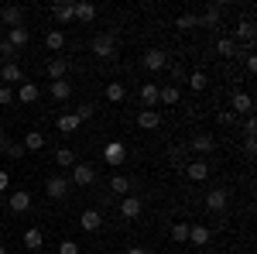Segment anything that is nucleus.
<instances>
[{
  "label": "nucleus",
  "instance_id": "1a4fd4ad",
  "mask_svg": "<svg viewBox=\"0 0 257 254\" xmlns=\"http://www.w3.org/2000/svg\"><path fill=\"white\" fill-rule=\"evenodd\" d=\"M7 206H11L14 213H28V210H31V193H28V189H18V193H11Z\"/></svg>",
  "mask_w": 257,
  "mask_h": 254
},
{
  "label": "nucleus",
  "instance_id": "c756f323",
  "mask_svg": "<svg viewBox=\"0 0 257 254\" xmlns=\"http://www.w3.org/2000/svg\"><path fill=\"white\" fill-rule=\"evenodd\" d=\"M52 14H55V21H62V24H69V21L76 18V14H72V4H55Z\"/></svg>",
  "mask_w": 257,
  "mask_h": 254
},
{
  "label": "nucleus",
  "instance_id": "a19ab883",
  "mask_svg": "<svg viewBox=\"0 0 257 254\" xmlns=\"http://www.w3.org/2000/svg\"><path fill=\"white\" fill-rule=\"evenodd\" d=\"M93 114H96V107H93V103H82L79 110H76V117H79V120H89Z\"/></svg>",
  "mask_w": 257,
  "mask_h": 254
},
{
  "label": "nucleus",
  "instance_id": "864d4df0",
  "mask_svg": "<svg viewBox=\"0 0 257 254\" xmlns=\"http://www.w3.org/2000/svg\"><path fill=\"white\" fill-rule=\"evenodd\" d=\"M38 254H41V251H38Z\"/></svg>",
  "mask_w": 257,
  "mask_h": 254
},
{
  "label": "nucleus",
  "instance_id": "c03bdc74",
  "mask_svg": "<svg viewBox=\"0 0 257 254\" xmlns=\"http://www.w3.org/2000/svg\"><path fill=\"white\" fill-rule=\"evenodd\" d=\"M243 131H247V137H257V124H254V117H247V127H243Z\"/></svg>",
  "mask_w": 257,
  "mask_h": 254
},
{
  "label": "nucleus",
  "instance_id": "09e8293b",
  "mask_svg": "<svg viewBox=\"0 0 257 254\" xmlns=\"http://www.w3.org/2000/svg\"><path fill=\"white\" fill-rule=\"evenodd\" d=\"M4 141H7V137H4V127H0V144H4Z\"/></svg>",
  "mask_w": 257,
  "mask_h": 254
},
{
  "label": "nucleus",
  "instance_id": "4c0bfd02",
  "mask_svg": "<svg viewBox=\"0 0 257 254\" xmlns=\"http://www.w3.org/2000/svg\"><path fill=\"white\" fill-rule=\"evenodd\" d=\"M216 52H219V55H226V59H230V55H237V45H233L230 38H219V41H216Z\"/></svg>",
  "mask_w": 257,
  "mask_h": 254
},
{
  "label": "nucleus",
  "instance_id": "ea45409f",
  "mask_svg": "<svg viewBox=\"0 0 257 254\" xmlns=\"http://www.w3.org/2000/svg\"><path fill=\"white\" fill-rule=\"evenodd\" d=\"M14 103V90L11 86H0V107H11Z\"/></svg>",
  "mask_w": 257,
  "mask_h": 254
},
{
  "label": "nucleus",
  "instance_id": "ddd939ff",
  "mask_svg": "<svg viewBox=\"0 0 257 254\" xmlns=\"http://www.w3.org/2000/svg\"><path fill=\"white\" fill-rule=\"evenodd\" d=\"M65 72H69V62H65V59H52L48 65H45V76L52 79V82H59V79H65Z\"/></svg>",
  "mask_w": 257,
  "mask_h": 254
},
{
  "label": "nucleus",
  "instance_id": "9b49d317",
  "mask_svg": "<svg viewBox=\"0 0 257 254\" xmlns=\"http://www.w3.org/2000/svg\"><path fill=\"white\" fill-rule=\"evenodd\" d=\"M0 79H4L7 86H21V82H24V72H21L18 62H7V65L0 69Z\"/></svg>",
  "mask_w": 257,
  "mask_h": 254
},
{
  "label": "nucleus",
  "instance_id": "412c9836",
  "mask_svg": "<svg viewBox=\"0 0 257 254\" xmlns=\"http://www.w3.org/2000/svg\"><path fill=\"white\" fill-rule=\"evenodd\" d=\"M21 144H24V151H41V148H45V134H41V131H28Z\"/></svg>",
  "mask_w": 257,
  "mask_h": 254
},
{
  "label": "nucleus",
  "instance_id": "6ab92c4d",
  "mask_svg": "<svg viewBox=\"0 0 257 254\" xmlns=\"http://www.w3.org/2000/svg\"><path fill=\"white\" fill-rule=\"evenodd\" d=\"M141 103H144V110H155V103H158V86L155 82L141 86Z\"/></svg>",
  "mask_w": 257,
  "mask_h": 254
},
{
  "label": "nucleus",
  "instance_id": "a211bd4d",
  "mask_svg": "<svg viewBox=\"0 0 257 254\" xmlns=\"http://www.w3.org/2000/svg\"><path fill=\"white\" fill-rule=\"evenodd\" d=\"M38 97H41L38 82H21V86H18V100H21V103H35Z\"/></svg>",
  "mask_w": 257,
  "mask_h": 254
},
{
  "label": "nucleus",
  "instance_id": "a18cd8bd",
  "mask_svg": "<svg viewBox=\"0 0 257 254\" xmlns=\"http://www.w3.org/2000/svg\"><path fill=\"white\" fill-rule=\"evenodd\" d=\"M247 72H257V55H247Z\"/></svg>",
  "mask_w": 257,
  "mask_h": 254
},
{
  "label": "nucleus",
  "instance_id": "473e14b6",
  "mask_svg": "<svg viewBox=\"0 0 257 254\" xmlns=\"http://www.w3.org/2000/svg\"><path fill=\"white\" fill-rule=\"evenodd\" d=\"M55 161L65 165V168H72V165H76V151H72V148H59V151H55Z\"/></svg>",
  "mask_w": 257,
  "mask_h": 254
},
{
  "label": "nucleus",
  "instance_id": "6e6552de",
  "mask_svg": "<svg viewBox=\"0 0 257 254\" xmlns=\"http://www.w3.org/2000/svg\"><path fill=\"white\" fill-rule=\"evenodd\" d=\"M144 69H151V72H158V69H165V65H168V55H165V52H161V48H148V52H144Z\"/></svg>",
  "mask_w": 257,
  "mask_h": 254
},
{
  "label": "nucleus",
  "instance_id": "f8f14e48",
  "mask_svg": "<svg viewBox=\"0 0 257 254\" xmlns=\"http://www.w3.org/2000/svg\"><path fill=\"white\" fill-rule=\"evenodd\" d=\"M79 227L86 230V234H96L99 227H103V216H99L96 210H86V213L79 216Z\"/></svg>",
  "mask_w": 257,
  "mask_h": 254
},
{
  "label": "nucleus",
  "instance_id": "58836bf2",
  "mask_svg": "<svg viewBox=\"0 0 257 254\" xmlns=\"http://www.w3.org/2000/svg\"><path fill=\"white\" fill-rule=\"evenodd\" d=\"M59 254H82V247L76 244V240H62V244H59Z\"/></svg>",
  "mask_w": 257,
  "mask_h": 254
},
{
  "label": "nucleus",
  "instance_id": "4be33fe9",
  "mask_svg": "<svg viewBox=\"0 0 257 254\" xmlns=\"http://www.w3.org/2000/svg\"><path fill=\"white\" fill-rule=\"evenodd\" d=\"M24 247H31V251H35V254H38L41 247H45V234H41L38 227H31V230L24 234Z\"/></svg>",
  "mask_w": 257,
  "mask_h": 254
},
{
  "label": "nucleus",
  "instance_id": "dca6fc26",
  "mask_svg": "<svg viewBox=\"0 0 257 254\" xmlns=\"http://www.w3.org/2000/svg\"><path fill=\"white\" fill-rule=\"evenodd\" d=\"M138 124L144 127V131H158V127H161V114H158V110H141Z\"/></svg>",
  "mask_w": 257,
  "mask_h": 254
},
{
  "label": "nucleus",
  "instance_id": "20e7f679",
  "mask_svg": "<svg viewBox=\"0 0 257 254\" xmlns=\"http://www.w3.org/2000/svg\"><path fill=\"white\" fill-rule=\"evenodd\" d=\"M69 182H76V186H93V182H96V168H93V165L76 161V165H72V179H69Z\"/></svg>",
  "mask_w": 257,
  "mask_h": 254
},
{
  "label": "nucleus",
  "instance_id": "79ce46f5",
  "mask_svg": "<svg viewBox=\"0 0 257 254\" xmlns=\"http://www.w3.org/2000/svg\"><path fill=\"white\" fill-rule=\"evenodd\" d=\"M0 55H4V59H11V55H18V52L11 48V41H7V38H0Z\"/></svg>",
  "mask_w": 257,
  "mask_h": 254
},
{
  "label": "nucleus",
  "instance_id": "de8ad7c7",
  "mask_svg": "<svg viewBox=\"0 0 257 254\" xmlns=\"http://www.w3.org/2000/svg\"><path fill=\"white\" fill-rule=\"evenodd\" d=\"M127 254H144V247H127Z\"/></svg>",
  "mask_w": 257,
  "mask_h": 254
},
{
  "label": "nucleus",
  "instance_id": "cd10ccee",
  "mask_svg": "<svg viewBox=\"0 0 257 254\" xmlns=\"http://www.w3.org/2000/svg\"><path fill=\"white\" fill-rule=\"evenodd\" d=\"M189 240H192L196 247H206V244H209V230H206V227H189Z\"/></svg>",
  "mask_w": 257,
  "mask_h": 254
},
{
  "label": "nucleus",
  "instance_id": "5701e85b",
  "mask_svg": "<svg viewBox=\"0 0 257 254\" xmlns=\"http://www.w3.org/2000/svg\"><path fill=\"white\" fill-rule=\"evenodd\" d=\"M48 93H52L55 100H69V97H72V82H69V79H59V82L48 86Z\"/></svg>",
  "mask_w": 257,
  "mask_h": 254
},
{
  "label": "nucleus",
  "instance_id": "aec40b11",
  "mask_svg": "<svg viewBox=\"0 0 257 254\" xmlns=\"http://www.w3.org/2000/svg\"><path fill=\"white\" fill-rule=\"evenodd\" d=\"M45 48H48V52H62V48H65V35H62L59 28H52V31L45 35Z\"/></svg>",
  "mask_w": 257,
  "mask_h": 254
},
{
  "label": "nucleus",
  "instance_id": "393cba45",
  "mask_svg": "<svg viewBox=\"0 0 257 254\" xmlns=\"http://www.w3.org/2000/svg\"><path fill=\"white\" fill-rule=\"evenodd\" d=\"M230 103H233V110H237V114H250V110H254V100L247 97V93H233V100H230Z\"/></svg>",
  "mask_w": 257,
  "mask_h": 254
},
{
  "label": "nucleus",
  "instance_id": "37998d69",
  "mask_svg": "<svg viewBox=\"0 0 257 254\" xmlns=\"http://www.w3.org/2000/svg\"><path fill=\"white\" fill-rule=\"evenodd\" d=\"M233 120H237L233 110H223V114H219V124H233Z\"/></svg>",
  "mask_w": 257,
  "mask_h": 254
},
{
  "label": "nucleus",
  "instance_id": "7ed1b4c3",
  "mask_svg": "<svg viewBox=\"0 0 257 254\" xmlns=\"http://www.w3.org/2000/svg\"><path fill=\"white\" fill-rule=\"evenodd\" d=\"M123 158H127V144H123V141H110V144L103 148V161H106V165H123Z\"/></svg>",
  "mask_w": 257,
  "mask_h": 254
},
{
  "label": "nucleus",
  "instance_id": "f03ea898",
  "mask_svg": "<svg viewBox=\"0 0 257 254\" xmlns=\"http://www.w3.org/2000/svg\"><path fill=\"white\" fill-rule=\"evenodd\" d=\"M113 52H117L113 35H96V38H93V55H96V59H113Z\"/></svg>",
  "mask_w": 257,
  "mask_h": 254
},
{
  "label": "nucleus",
  "instance_id": "f704fd0d",
  "mask_svg": "<svg viewBox=\"0 0 257 254\" xmlns=\"http://www.w3.org/2000/svg\"><path fill=\"white\" fill-rule=\"evenodd\" d=\"M196 24H199L196 14H178V21H175V28H178V31H192Z\"/></svg>",
  "mask_w": 257,
  "mask_h": 254
},
{
  "label": "nucleus",
  "instance_id": "8fccbe9b",
  "mask_svg": "<svg viewBox=\"0 0 257 254\" xmlns=\"http://www.w3.org/2000/svg\"><path fill=\"white\" fill-rule=\"evenodd\" d=\"M0 254H7V247H4V244H0Z\"/></svg>",
  "mask_w": 257,
  "mask_h": 254
},
{
  "label": "nucleus",
  "instance_id": "bb28decb",
  "mask_svg": "<svg viewBox=\"0 0 257 254\" xmlns=\"http://www.w3.org/2000/svg\"><path fill=\"white\" fill-rule=\"evenodd\" d=\"M123 97H127V86L123 82H106V100L110 103H120Z\"/></svg>",
  "mask_w": 257,
  "mask_h": 254
},
{
  "label": "nucleus",
  "instance_id": "39448f33",
  "mask_svg": "<svg viewBox=\"0 0 257 254\" xmlns=\"http://www.w3.org/2000/svg\"><path fill=\"white\" fill-rule=\"evenodd\" d=\"M226 203H230V193H226V189H209V193H206V210H209V213H223Z\"/></svg>",
  "mask_w": 257,
  "mask_h": 254
},
{
  "label": "nucleus",
  "instance_id": "0eeeda50",
  "mask_svg": "<svg viewBox=\"0 0 257 254\" xmlns=\"http://www.w3.org/2000/svg\"><path fill=\"white\" fill-rule=\"evenodd\" d=\"M141 210H144V203H141L138 196H123V199H120V216H123V220H138Z\"/></svg>",
  "mask_w": 257,
  "mask_h": 254
},
{
  "label": "nucleus",
  "instance_id": "72a5a7b5",
  "mask_svg": "<svg viewBox=\"0 0 257 254\" xmlns=\"http://www.w3.org/2000/svg\"><path fill=\"white\" fill-rule=\"evenodd\" d=\"M158 103H178V86H165V90H158Z\"/></svg>",
  "mask_w": 257,
  "mask_h": 254
},
{
  "label": "nucleus",
  "instance_id": "a878e982",
  "mask_svg": "<svg viewBox=\"0 0 257 254\" xmlns=\"http://www.w3.org/2000/svg\"><path fill=\"white\" fill-rule=\"evenodd\" d=\"M110 189H113L117 196H131V189H134V182H131L127 176H113V179H110Z\"/></svg>",
  "mask_w": 257,
  "mask_h": 254
},
{
  "label": "nucleus",
  "instance_id": "f257e3e1",
  "mask_svg": "<svg viewBox=\"0 0 257 254\" xmlns=\"http://www.w3.org/2000/svg\"><path fill=\"white\" fill-rule=\"evenodd\" d=\"M69 189H72V182H69L65 176H52L48 182H45V196H48V199H65Z\"/></svg>",
  "mask_w": 257,
  "mask_h": 254
},
{
  "label": "nucleus",
  "instance_id": "c85d7f7f",
  "mask_svg": "<svg viewBox=\"0 0 257 254\" xmlns=\"http://www.w3.org/2000/svg\"><path fill=\"white\" fill-rule=\"evenodd\" d=\"M72 14L79 21H93L96 18V7H93V4H72Z\"/></svg>",
  "mask_w": 257,
  "mask_h": 254
},
{
  "label": "nucleus",
  "instance_id": "2eb2a0df",
  "mask_svg": "<svg viewBox=\"0 0 257 254\" xmlns=\"http://www.w3.org/2000/svg\"><path fill=\"white\" fill-rule=\"evenodd\" d=\"M7 41H11V48L18 52V48H24V45L31 41V31H28L24 24H21V28H11V35H7Z\"/></svg>",
  "mask_w": 257,
  "mask_h": 254
},
{
  "label": "nucleus",
  "instance_id": "b1692460",
  "mask_svg": "<svg viewBox=\"0 0 257 254\" xmlns=\"http://www.w3.org/2000/svg\"><path fill=\"white\" fill-rule=\"evenodd\" d=\"M79 124H82V120L76 117V114H62V117H59V131H62V134H76Z\"/></svg>",
  "mask_w": 257,
  "mask_h": 254
},
{
  "label": "nucleus",
  "instance_id": "e433bc0d",
  "mask_svg": "<svg viewBox=\"0 0 257 254\" xmlns=\"http://www.w3.org/2000/svg\"><path fill=\"white\" fill-rule=\"evenodd\" d=\"M189 86H192L196 93H202V90L209 86V76H206V72H192V76H189Z\"/></svg>",
  "mask_w": 257,
  "mask_h": 254
},
{
  "label": "nucleus",
  "instance_id": "423d86ee",
  "mask_svg": "<svg viewBox=\"0 0 257 254\" xmlns=\"http://www.w3.org/2000/svg\"><path fill=\"white\" fill-rule=\"evenodd\" d=\"M21 21H24V7H18V4L0 7V24H7V28H21Z\"/></svg>",
  "mask_w": 257,
  "mask_h": 254
},
{
  "label": "nucleus",
  "instance_id": "9d476101",
  "mask_svg": "<svg viewBox=\"0 0 257 254\" xmlns=\"http://www.w3.org/2000/svg\"><path fill=\"white\" fill-rule=\"evenodd\" d=\"M182 168H185V176L192 179V182H206L209 179V161H189Z\"/></svg>",
  "mask_w": 257,
  "mask_h": 254
},
{
  "label": "nucleus",
  "instance_id": "2f4dec72",
  "mask_svg": "<svg viewBox=\"0 0 257 254\" xmlns=\"http://www.w3.org/2000/svg\"><path fill=\"white\" fill-rule=\"evenodd\" d=\"M199 24H202V28H216V24H219V7H216V4L206 7V14L199 18Z\"/></svg>",
  "mask_w": 257,
  "mask_h": 254
},
{
  "label": "nucleus",
  "instance_id": "603ef678",
  "mask_svg": "<svg viewBox=\"0 0 257 254\" xmlns=\"http://www.w3.org/2000/svg\"><path fill=\"white\" fill-rule=\"evenodd\" d=\"M189 254H192V251H189Z\"/></svg>",
  "mask_w": 257,
  "mask_h": 254
},
{
  "label": "nucleus",
  "instance_id": "3c124183",
  "mask_svg": "<svg viewBox=\"0 0 257 254\" xmlns=\"http://www.w3.org/2000/svg\"><path fill=\"white\" fill-rule=\"evenodd\" d=\"M144 254H151V251H144Z\"/></svg>",
  "mask_w": 257,
  "mask_h": 254
},
{
  "label": "nucleus",
  "instance_id": "f3484780",
  "mask_svg": "<svg viewBox=\"0 0 257 254\" xmlns=\"http://www.w3.org/2000/svg\"><path fill=\"white\" fill-rule=\"evenodd\" d=\"M189 148H192V151H199V155H209V151L216 148V141H213L209 134H196L192 141H189Z\"/></svg>",
  "mask_w": 257,
  "mask_h": 254
},
{
  "label": "nucleus",
  "instance_id": "c9c22d12",
  "mask_svg": "<svg viewBox=\"0 0 257 254\" xmlns=\"http://www.w3.org/2000/svg\"><path fill=\"white\" fill-rule=\"evenodd\" d=\"M172 240H175V244H185V240H189V223H185V220L172 227Z\"/></svg>",
  "mask_w": 257,
  "mask_h": 254
},
{
  "label": "nucleus",
  "instance_id": "7c9ffc66",
  "mask_svg": "<svg viewBox=\"0 0 257 254\" xmlns=\"http://www.w3.org/2000/svg\"><path fill=\"white\" fill-rule=\"evenodd\" d=\"M0 151H4L7 158H24V144H21V141H4Z\"/></svg>",
  "mask_w": 257,
  "mask_h": 254
},
{
  "label": "nucleus",
  "instance_id": "49530a36",
  "mask_svg": "<svg viewBox=\"0 0 257 254\" xmlns=\"http://www.w3.org/2000/svg\"><path fill=\"white\" fill-rule=\"evenodd\" d=\"M7 186H11V179H7V172H0V193H7Z\"/></svg>",
  "mask_w": 257,
  "mask_h": 254
},
{
  "label": "nucleus",
  "instance_id": "4468645a",
  "mask_svg": "<svg viewBox=\"0 0 257 254\" xmlns=\"http://www.w3.org/2000/svg\"><path fill=\"white\" fill-rule=\"evenodd\" d=\"M233 45H237V41H243V45H250V41H254V21H240L237 24V31H233Z\"/></svg>",
  "mask_w": 257,
  "mask_h": 254
}]
</instances>
